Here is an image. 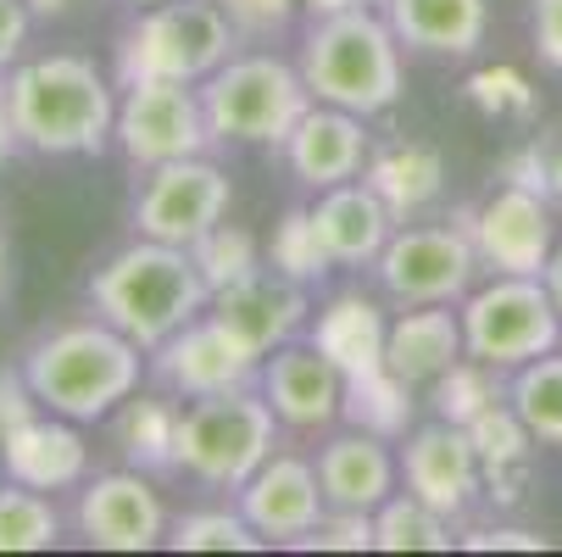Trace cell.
<instances>
[{"mask_svg":"<svg viewBox=\"0 0 562 557\" xmlns=\"http://www.w3.org/2000/svg\"><path fill=\"white\" fill-rule=\"evenodd\" d=\"M0 90H7L23 151L34 156H101L112 145L117 90L90 56L78 51L29 56L0 78Z\"/></svg>","mask_w":562,"mask_h":557,"instance_id":"cell-1","label":"cell"},{"mask_svg":"<svg viewBox=\"0 0 562 557\" xmlns=\"http://www.w3.org/2000/svg\"><path fill=\"white\" fill-rule=\"evenodd\" d=\"M18 368L45 413H61L72 424H101L139 390L145 346H134L123 330H112L95 312V318H72V324L40 335Z\"/></svg>","mask_w":562,"mask_h":557,"instance_id":"cell-2","label":"cell"},{"mask_svg":"<svg viewBox=\"0 0 562 557\" xmlns=\"http://www.w3.org/2000/svg\"><path fill=\"white\" fill-rule=\"evenodd\" d=\"M90 307L112 330H123L134 346L156 352L162 341H173L190 318H201L212 307V285L201 279V268L184 246L145 241L139 234L134 246L112 252L90 274Z\"/></svg>","mask_w":562,"mask_h":557,"instance_id":"cell-3","label":"cell"},{"mask_svg":"<svg viewBox=\"0 0 562 557\" xmlns=\"http://www.w3.org/2000/svg\"><path fill=\"white\" fill-rule=\"evenodd\" d=\"M295 67L306 78L312 101L357 112V118H384L401 101V85H407V73H401V40L384 23V12H373V7L312 18Z\"/></svg>","mask_w":562,"mask_h":557,"instance_id":"cell-4","label":"cell"},{"mask_svg":"<svg viewBox=\"0 0 562 557\" xmlns=\"http://www.w3.org/2000/svg\"><path fill=\"white\" fill-rule=\"evenodd\" d=\"M239 29L217 0H156L117 34V85L139 78H173V85H206L234 56Z\"/></svg>","mask_w":562,"mask_h":557,"instance_id":"cell-5","label":"cell"},{"mask_svg":"<svg viewBox=\"0 0 562 557\" xmlns=\"http://www.w3.org/2000/svg\"><path fill=\"white\" fill-rule=\"evenodd\" d=\"M279 419L257 385L201 396L179 408V474L212 486V491H239L251 474L273 457L279 446Z\"/></svg>","mask_w":562,"mask_h":557,"instance_id":"cell-6","label":"cell"},{"mask_svg":"<svg viewBox=\"0 0 562 557\" xmlns=\"http://www.w3.org/2000/svg\"><path fill=\"white\" fill-rule=\"evenodd\" d=\"M201 107L212 123V140L228 145H284L290 129L306 118L312 90L301 67H290L284 56L251 51V56H228L206 85H201Z\"/></svg>","mask_w":562,"mask_h":557,"instance_id":"cell-7","label":"cell"},{"mask_svg":"<svg viewBox=\"0 0 562 557\" xmlns=\"http://www.w3.org/2000/svg\"><path fill=\"white\" fill-rule=\"evenodd\" d=\"M457 312H462L468 357L491 363L502 374L562 346V312L546 279H529V274H491L485 285H473L457 301Z\"/></svg>","mask_w":562,"mask_h":557,"instance_id":"cell-8","label":"cell"},{"mask_svg":"<svg viewBox=\"0 0 562 557\" xmlns=\"http://www.w3.org/2000/svg\"><path fill=\"white\" fill-rule=\"evenodd\" d=\"M112 145L134 168H162V163H179V156H206L217 140H212V123L201 107V85H173V78L123 85Z\"/></svg>","mask_w":562,"mask_h":557,"instance_id":"cell-9","label":"cell"},{"mask_svg":"<svg viewBox=\"0 0 562 557\" xmlns=\"http://www.w3.org/2000/svg\"><path fill=\"white\" fill-rule=\"evenodd\" d=\"M485 274L479 268V252L468 241L462 223H418V229H395L390 246L373 263L379 290L395 307H435V301H462L473 290V279Z\"/></svg>","mask_w":562,"mask_h":557,"instance_id":"cell-10","label":"cell"},{"mask_svg":"<svg viewBox=\"0 0 562 557\" xmlns=\"http://www.w3.org/2000/svg\"><path fill=\"white\" fill-rule=\"evenodd\" d=\"M234 185L212 156H179V163L145 168L134 190V229L145 241H168V246H195L206 229L228 218Z\"/></svg>","mask_w":562,"mask_h":557,"instance_id":"cell-11","label":"cell"},{"mask_svg":"<svg viewBox=\"0 0 562 557\" xmlns=\"http://www.w3.org/2000/svg\"><path fill=\"white\" fill-rule=\"evenodd\" d=\"M551 196L540 190H518V185H496L485 201H473L468 212H457V223L468 229V241L479 252L485 274H529L540 279L551 252H557V218H551Z\"/></svg>","mask_w":562,"mask_h":557,"instance_id":"cell-12","label":"cell"},{"mask_svg":"<svg viewBox=\"0 0 562 557\" xmlns=\"http://www.w3.org/2000/svg\"><path fill=\"white\" fill-rule=\"evenodd\" d=\"M150 368L162 379L168 396H184V402H201V396H223V390H246L262 379V357L239 341L223 318L201 312L190 324L150 352Z\"/></svg>","mask_w":562,"mask_h":557,"instance_id":"cell-13","label":"cell"},{"mask_svg":"<svg viewBox=\"0 0 562 557\" xmlns=\"http://www.w3.org/2000/svg\"><path fill=\"white\" fill-rule=\"evenodd\" d=\"M72 524L95 552H150L168 541V508L139 468H117V474L85 480Z\"/></svg>","mask_w":562,"mask_h":557,"instance_id":"cell-14","label":"cell"},{"mask_svg":"<svg viewBox=\"0 0 562 557\" xmlns=\"http://www.w3.org/2000/svg\"><path fill=\"white\" fill-rule=\"evenodd\" d=\"M401 480L418 502H429L440 519L462 524L468 508L485 497V474H479V452L468 441L462 424L435 419L407 430V446H401Z\"/></svg>","mask_w":562,"mask_h":557,"instance_id":"cell-15","label":"cell"},{"mask_svg":"<svg viewBox=\"0 0 562 557\" xmlns=\"http://www.w3.org/2000/svg\"><path fill=\"white\" fill-rule=\"evenodd\" d=\"M206 312L223 318V324L246 341L257 357H268V352L290 346L312 324V296H306V285H295V279H284L279 268L262 263L257 274L212 290V307Z\"/></svg>","mask_w":562,"mask_h":557,"instance_id":"cell-16","label":"cell"},{"mask_svg":"<svg viewBox=\"0 0 562 557\" xmlns=\"http://www.w3.org/2000/svg\"><path fill=\"white\" fill-rule=\"evenodd\" d=\"M262 396L284 430H301V435H317L329 430L346 408V374L317 352L312 341H290L279 352L262 357Z\"/></svg>","mask_w":562,"mask_h":557,"instance_id":"cell-17","label":"cell"},{"mask_svg":"<svg viewBox=\"0 0 562 557\" xmlns=\"http://www.w3.org/2000/svg\"><path fill=\"white\" fill-rule=\"evenodd\" d=\"M239 513L251 519V530L268 546H301L312 524L329 513L324 486H317V463L295 452H273L246 486H239Z\"/></svg>","mask_w":562,"mask_h":557,"instance_id":"cell-18","label":"cell"},{"mask_svg":"<svg viewBox=\"0 0 562 557\" xmlns=\"http://www.w3.org/2000/svg\"><path fill=\"white\" fill-rule=\"evenodd\" d=\"M0 463H7V480L45 491V497L90 480V446L78 435V424L45 408L12 430H0Z\"/></svg>","mask_w":562,"mask_h":557,"instance_id":"cell-19","label":"cell"},{"mask_svg":"<svg viewBox=\"0 0 562 557\" xmlns=\"http://www.w3.org/2000/svg\"><path fill=\"white\" fill-rule=\"evenodd\" d=\"M368 118L357 112H340V107H324V101H312L306 118L290 129V140L279 145L284 151V163L290 174L306 185V190H335L346 179H362L368 168Z\"/></svg>","mask_w":562,"mask_h":557,"instance_id":"cell-20","label":"cell"},{"mask_svg":"<svg viewBox=\"0 0 562 557\" xmlns=\"http://www.w3.org/2000/svg\"><path fill=\"white\" fill-rule=\"evenodd\" d=\"M317 486H324V502L329 508H357V513H373L395 497L401 486V457L390 452L384 435L373 430H346V435H329L317 446Z\"/></svg>","mask_w":562,"mask_h":557,"instance_id":"cell-21","label":"cell"},{"mask_svg":"<svg viewBox=\"0 0 562 557\" xmlns=\"http://www.w3.org/2000/svg\"><path fill=\"white\" fill-rule=\"evenodd\" d=\"M312 223H317V241H324L335 268H373L401 218L379 201V190L368 179H346L335 190H317Z\"/></svg>","mask_w":562,"mask_h":557,"instance_id":"cell-22","label":"cell"},{"mask_svg":"<svg viewBox=\"0 0 562 557\" xmlns=\"http://www.w3.org/2000/svg\"><path fill=\"white\" fill-rule=\"evenodd\" d=\"M468 357L462 341V312L451 301L435 307H401V318H390V335H384V368L395 379H407L413 390L435 385L451 363Z\"/></svg>","mask_w":562,"mask_h":557,"instance_id":"cell-23","label":"cell"},{"mask_svg":"<svg viewBox=\"0 0 562 557\" xmlns=\"http://www.w3.org/2000/svg\"><path fill=\"white\" fill-rule=\"evenodd\" d=\"M395 40L424 56H473L491 34V0H379Z\"/></svg>","mask_w":562,"mask_h":557,"instance_id":"cell-24","label":"cell"},{"mask_svg":"<svg viewBox=\"0 0 562 557\" xmlns=\"http://www.w3.org/2000/svg\"><path fill=\"white\" fill-rule=\"evenodd\" d=\"M384 335H390V318L362 290L329 296L324 307L312 312V324H306V341L324 352L346 379L351 374H368V368H384Z\"/></svg>","mask_w":562,"mask_h":557,"instance_id":"cell-25","label":"cell"},{"mask_svg":"<svg viewBox=\"0 0 562 557\" xmlns=\"http://www.w3.org/2000/svg\"><path fill=\"white\" fill-rule=\"evenodd\" d=\"M468 441L479 452V474H485V497L496 508H518L535 486V435L529 424L513 413V402H496L485 408L473 424H468Z\"/></svg>","mask_w":562,"mask_h":557,"instance_id":"cell-26","label":"cell"},{"mask_svg":"<svg viewBox=\"0 0 562 557\" xmlns=\"http://www.w3.org/2000/svg\"><path fill=\"white\" fill-rule=\"evenodd\" d=\"M362 179L379 190V201L395 218H418V212H429L446 196V156L435 145H424V140H395V145L368 156Z\"/></svg>","mask_w":562,"mask_h":557,"instance_id":"cell-27","label":"cell"},{"mask_svg":"<svg viewBox=\"0 0 562 557\" xmlns=\"http://www.w3.org/2000/svg\"><path fill=\"white\" fill-rule=\"evenodd\" d=\"M112 441L139 474H179V408L168 396H128L112 413Z\"/></svg>","mask_w":562,"mask_h":557,"instance_id":"cell-28","label":"cell"},{"mask_svg":"<svg viewBox=\"0 0 562 557\" xmlns=\"http://www.w3.org/2000/svg\"><path fill=\"white\" fill-rule=\"evenodd\" d=\"M413 385L407 379H395L390 368H368V374H351L346 379V408H340V419L351 424V430H373V435H384V441H395V435H407L413 430Z\"/></svg>","mask_w":562,"mask_h":557,"instance_id":"cell-29","label":"cell"},{"mask_svg":"<svg viewBox=\"0 0 562 557\" xmlns=\"http://www.w3.org/2000/svg\"><path fill=\"white\" fill-rule=\"evenodd\" d=\"M507 402L540 446H562V352H546L507 379Z\"/></svg>","mask_w":562,"mask_h":557,"instance_id":"cell-30","label":"cell"},{"mask_svg":"<svg viewBox=\"0 0 562 557\" xmlns=\"http://www.w3.org/2000/svg\"><path fill=\"white\" fill-rule=\"evenodd\" d=\"M451 519H440L413 491H395L384 508H373V552H451Z\"/></svg>","mask_w":562,"mask_h":557,"instance_id":"cell-31","label":"cell"},{"mask_svg":"<svg viewBox=\"0 0 562 557\" xmlns=\"http://www.w3.org/2000/svg\"><path fill=\"white\" fill-rule=\"evenodd\" d=\"M429 402H435V419H451V424H473L485 408L507 402V385H502V368L479 363V357H462L451 363L435 385H429Z\"/></svg>","mask_w":562,"mask_h":557,"instance_id":"cell-32","label":"cell"},{"mask_svg":"<svg viewBox=\"0 0 562 557\" xmlns=\"http://www.w3.org/2000/svg\"><path fill=\"white\" fill-rule=\"evenodd\" d=\"M268 268H279L284 279H295V285H306V290L324 285V279L335 274L324 241H317L312 207H290V212L273 223V234H268Z\"/></svg>","mask_w":562,"mask_h":557,"instance_id":"cell-33","label":"cell"},{"mask_svg":"<svg viewBox=\"0 0 562 557\" xmlns=\"http://www.w3.org/2000/svg\"><path fill=\"white\" fill-rule=\"evenodd\" d=\"M61 541V513L45 491L18 480L0 486V552H50Z\"/></svg>","mask_w":562,"mask_h":557,"instance_id":"cell-34","label":"cell"},{"mask_svg":"<svg viewBox=\"0 0 562 557\" xmlns=\"http://www.w3.org/2000/svg\"><path fill=\"white\" fill-rule=\"evenodd\" d=\"M168 546L173 552H257L268 541L251 530V519L239 508H195L179 524H168Z\"/></svg>","mask_w":562,"mask_h":557,"instance_id":"cell-35","label":"cell"},{"mask_svg":"<svg viewBox=\"0 0 562 557\" xmlns=\"http://www.w3.org/2000/svg\"><path fill=\"white\" fill-rule=\"evenodd\" d=\"M462 101L479 118H491V123H529L540 112V96H535V85L518 67H479V73H468Z\"/></svg>","mask_w":562,"mask_h":557,"instance_id":"cell-36","label":"cell"},{"mask_svg":"<svg viewBox=\"0 0 562 557\" xmlns=\"http://www.w3.org/2000/svg\"><path fill=\"white\" fill-rule=\"evenodd\" d=\"M190 257H195V268H201V279H206L212 290H223V285H234V279H246V274H257V268L268 263L262 246H257V234L239 229V223L206 229L201 241L190 246Z\"/></svg>","mask_w":562,"mask_h":557,"instance_id":"cell-37","label":"cell"},{"mask_svg":"<svg viewBox=\"0 0 562 557\" xmlns=\"http://www.w3.org/2000/svg\"><path fill=\"white\" fill-rule=\"evenodd\" d=\"M301 546H317V552H373V513L329 508L324 519L312 524V535Z\"/></svg>","mask_w":562,"mask_h":557,"instance_id":"cell-38","label":"cell"},{"mask_svg":"<svg viewBox=\"0 0 562 557\" xmlns=\"http://www.w3.org/2000/svg\"><path fill=\"white\" fill-rule=\"evenodd\" d=\"M217 7L234 18L239 34H279L295 18L301 0H217Z\"/></svg>","mask_w":562,"mask_h":557,"instance_id":"cell-39","label":"cell"},{"mask_svg":"<svg viewBox=\"0 0 562 557\" xmlns=\"http://www.w3.org/2000/svg\"><path fill=\"white\" fill-rule=\"evenodd\" d=\"M496 179H502V185H518V190H540V196H551L546 145L535 140V145H518V151H507V156H502V168H496Z\"/></svg>","mask_w":562,"mask_h":557,"instance_id":"cell-40","label":"cell"},{"mask_svg":"<svg viewBox=\"0 0 562 557\" xmlns=\"http://www.w3.org/2000/svg\"><path fill=\"white\" fill-rule=\"evenodd\" d=\"M529 34H535V56L562 73V0H529Z\"/></svg>","mask_w":562,"mask_h":557,"instance_id":"cell-41","label":"cell"},{"mask_svg":"<svg viewBox=\"0 0 562 557\" xmlns=\"http://www.w3.org/2000/svg\"><path fill=\"white\" fill-rule=\"evenodd\" d=\"M29 29H34V12H29V0H0V78H7V73H12L18 62H23Z\"/></svg>","mask_w":562,"mask_h":557,"instance_id":"cell-42","label":"cell"},{"mask_svg":"<svg viewBox=\"0 0 562 557\" xmlns=\"http://www.w3.org/2000/svg\"><path fill=\"white\" fill-rule=\"evenodd\" d=\"M462 546L468 552H546V535L518 530V524H491V530H468Z\"/></svg>","mask_w":562,"mask_h":557,"instance_id":"cell-43","label":"cell"},{"mask_svg":"<svg viewBox=\"0 0 562 557\" xmlns=\"http://www.w3.org/2000/svg\"><path fill=\"white\" fill-rule=\"evenodd\" d=\"M34 413H40V396L29 390L23 368L18 374H0V430H12V424H23Z\"/></svg>","mask_w":562,"mask_h":557,"instance_id":"cell-44","label":"cell"},{"mask_svg":"<svg viewBox=\"0 0 562 557\" xmlns=\"http://www.w3.org/2000/svg\"><path fill=\"white\" fill-rule=\"evenodd\" d=\"M23 151V140H18V123H12V107H7V90H0V168L12 163V156Z\"/></svg>","mask_w":562,"mask_h":557,"instance_id":"cell-45","label":"cell"},{"mask_svg":"<svg viewBox=\"0 0 562 557\" xmlns=\"http://www.w3.org/2000/svg\"><path fill=\"white\" fill-rule=\"evenodd\" d=\"M546 174H551V201L562 207V134L546 145Z\"/></svg>","mask_w":562,"mask_h":557,"instance_id":"cell-46","label":"cell"},{"mask_svg":"<svg viewBox=\"0 0 562 557\" xmlns=\"http://www.w3.org/2000/svg\"><path fill=\"white\" fill-rule=\"evenodd\" d=\"M546 290H551V301H557V312H562V234H557V252H551V263H546Z\"/></svg>","mask_w":562,"mask_h":557,"instance_id":"cell-47","label":"cell"},{"mask_svg":"<svg viewBox=\"0 0 562 557\" xmlns=\"http://www.w3.org/2000/svg\"><path fill=\"white\" fill-rule=\"evenodd\" d=\"M312 18H329V12H351V7H368V0H301Z\"/></svg>","mask_w":562,"mask_h":557,"instance_id":"cell-48","label":"cell"},{"mask_svg":"<svg viewBox=\"0 0 562 557\" xmlns=\"http://www.w3.org/2000/svg\"><path fill=\"white\" fill-rule=\"evenodd\" d=\"M72 7H78V0H29V12H34V18H67Z\"/></svg>","mask_w":562,"mask_h":557,"instance_id":"cell-49","label":"cell"},{"mask_svg":"<svg viewBox=\"0 0 562 557\" xmlns=\"http://www.w3.org/2000/svg\"><path fill=\"white\" fill-rule=\"evenodd\" d=\"M7 279H12L7 274V241H0V296H7Z\"/></svg>","mask_w":562,"mask_h":557,"instance_id":"cell-50","label":"cell"},{"mask_svg":"<svg viewBox=\"0 0 562 557\" xmlns=\"http://www.w3.org/2000/svg\"><path fill=\"white\" fill-rule=\"evenodd\" d=\"M123 7H156V0H123Z\"/></svg>","mask_w":562,"mask_h":557,"instance_id":"cell-51","label":"cell"},{"mask_svg":"<svg viewBox=\"0 0 562 557\" xmlns=\"http://www.w3.org/2000/svg\"><path fill=\"white\" fill-rule=\"evenodd\" d=\"M0 474H7V463H0Z\"/></svg>","mask_w":562,"mask_h":557,"instance_id":"cell-52","label":"cell"}]
</instances>
